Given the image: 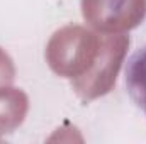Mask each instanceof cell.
<instances>
[{"instance_id": "1", "label": "cell", "mask_w": 146, "mask_h": 144, "mask_svg": "<svg viewBox=\"0 0 146 144\" xmlns=\"http://www.w3.org/2000/svg\"><path fill=\"white\" fill-rule=\"evenodd\" d=\"M124 85L129 98L146 115V46L129 56L124 70Z\"/></svg>"}]
</instances>
